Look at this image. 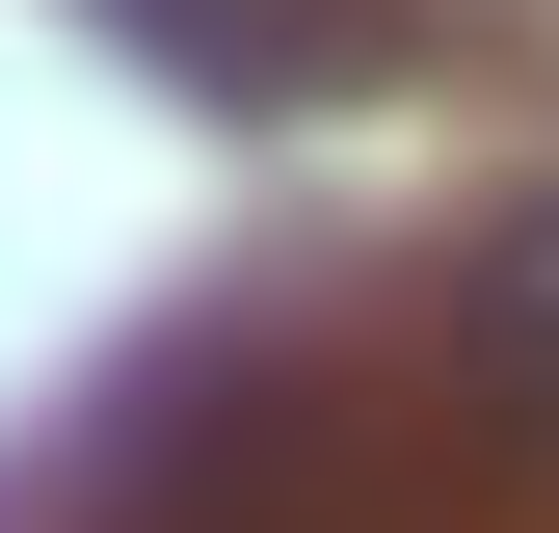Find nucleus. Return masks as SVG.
I'll use <instances>...</instances> for the list:
<instances>
[{
    "label": "nucleus",
    "instance_id": "obj_1",
    "mask_svg": "<svg viewBox=\"0 0 559 533\" xmlns=\"http://www.w3.org/2000/svg\"><path fill=\"white\" fill-rule=\"evenodd\" d=\"M453 374L559 453V187H533V214H479V266H453Z\"/></svg>",
    "mask_w": 559,
    "mask_h": 533
},
{
    "label": "nucleus",
    "instance_id": "obj_2",
    "mask_svg": "<svg viewBox=\"0 0 559 533\" xmlns=\"http://www.w3.org/2000/svg\"><path fill=\"white\" fill-rule=\"evenodd\" d=\"M187 107H320V0H107Z\"/></svg>",
    "mask_w": 559,
    "mask_h": 533
}]
</instances>
